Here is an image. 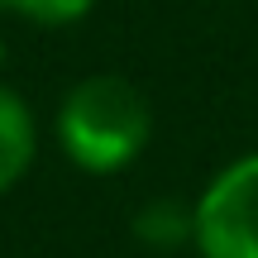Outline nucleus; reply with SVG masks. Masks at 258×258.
Masks as SVG:
<instances>
[{
    "label": "nucleus",
    "instance_id": "1",
    "mask_svg": "<svg viewBox=\"0 0 258 258\" xmlns=\"http://www.w3.org/2000/svg\"><path fill=\"white\" fill-rule=\"evenodd\" d=\"M148 101L124 77H86L57 110V144L82 172H120L148 144Z\"/></svg>",
    "mask_w": 258,
    "mask_h": 258
},
{
    "label": "nucleus",
    "instance_id": "2",
    "mask_svg": "<svg viewBox=\"0 0 258 258\" xmlns=\"http://www.w3.org/2000/svg\"><path fill=\"white\" fill-rule=\"evenodd\" d=\"M201 258H258V153L234 158L191 206Z\"/></svg>",
    "mask_w": 258,
    "mask_h": 258
},
{
    "label": "nucleus",
    "instance_id": "3",
    "mask_svg": "<svg viewBox=\"0 0 258 258\" xmlns=\"http://www.w3.org/2000/svg\"><path fill=\"white\" fill-rule=\"evenodd\" d=\"M34 115L10 86H0V191L19 182L34 163Z\"/></svg>",
    "mask_w": 258,
    "mask_h": 258
},
{
    "label": "nucleus",
    "instance_id": "4",
    "mask_svg": "<svg viewBox=\"0 0 258 258\" xmlns=\"http://www.w3.org/2000/svg\"><path fill=\"white\" fill-rule=\"evenodd\" d=\"M191 230H196L191 206H182V201H148L134 215V234L148 249H177V244L191 239Z\"/></svg>",
    "mask_w": 258,
    "mask_h": 258
},
{
    "label": "nucleus",
    "instance_id": "5",
    "mask_svg": "<svg viewBox=\"0 0 258 258\" xmlns=\"http://www.w3.org/2000/svg\"><path fill=\"white\" fill-rule=\"evenodd\" d=\"M0 5L19 10V15L34 19V24H77L96 0H0Z\"/></svg>",
    "mask_w": 258,
    "mask_h": 258
}]
</instances>
